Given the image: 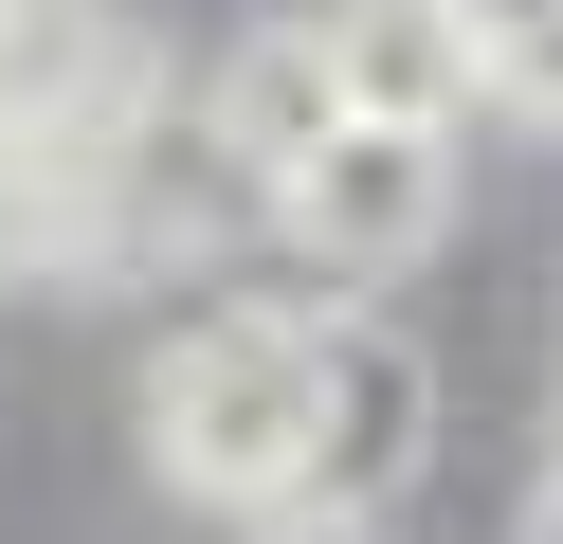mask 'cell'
<instances>
[{
    "instance_id": "6da1fadb",
    "label": "cell",
    "mask_w": 563,
    "mask_h": 544,
    "mask_svg": "<svg viewBox=\"0 0 563 544\" xmlns=\"http://www.w3.org/2000/svg\"><path fill=\"white\" fill-rule=\"evenodd\" d=\"M309 399H328V309H200L146 363V471L183 508H309Z\"/></svg>"
},
{
    "instance_id": "7a4b0ae2",
    "label": "cell",
    "mask_w": 563,
    "mask_h": 544,
    "mask_svg": "<svg viewBox=\"0 0 563 544\" xmlns=\"http://www.w3.org/2000/svg\"><path fill=\"white\" fill-rule=\"evenodd\" d=\"M437 471V363L382 309H328V399H309V508L328 526H382V508Z\"/></svg>"
},
{
    "instance_id": "3957f363",
    "label": "cell",
    "mask_w": 563,
    "mask_h": 544,
    "mask_svg": "<svg viewBox=\"0 0 563 544\" xmlns=\"http://www.w3.org/2000/svg\"><path fill=\"white\" fill-rule=\"evenodd\" d=\"M273 236H291L309 273H418V254L454 236V145H418V127L309 145V164L273 181Z\"/></svg>"
},
{
    "instance_id": "277c9868",
    "label": "cell",
    "mask_w": 563,
    "mask_h": 544,
    "mask_svg": "<svg viewBox=\"0 0 563 544\" xmlns=\"http://www.w3.org/2000/svg\"><path fill=\"white\" fill-rule=\"evenodd\" d=\"M328 91H345V127H418V145H454L490 109V55H473V19L454 0H328Z\"/></svg>"
},
{
    "instance_id": "5b68a950",
    "label": "cell",
    "mask_w": 563,
    "mask_h": 544,
    "mask_svg": "<svg viewBox=\"0 0 563 544\" xmlns=\"http://www.w3.org/2000/svg\"><path fill=\"white\" fill-rule=\"evenodd\" d=\"M200 145H219V164L255 181V200H273L291 164H309V145H345V91H328V36H309V19H255V36H236L219 73H200Z\"/></svg>"
},
{
    "instance_id": "8992f818",
    "label": "cell",
    "mask_w": 563,
    "mask_h": 544,
    "mask_svg": "<svg viewBox=\"0 0 563 544\" xmlns=\"http://www.w3.org/2000/svg\"><path fill=\"white\" fill-rule=\"evenodd\" d=\"M490 55V109H527V127H563V0H454Z\"/></svg>"
},
{
    "instance_id": "52a82bcc",
    "label": "cell",
    "mask_w": 563,
    "mask_h": 544,
    "mask_svg": "<svg viewBox=\"0 0 563 544\" xmlns=\"http://www.w3.org/2000/svg\"><path fill=\"white\" fill-rule=\"evenodd\" d=\"M273 544H364V526H328V508H291V526H273Z\"/></svg>"
},
{
    "instance_id": "ba28073f",
    "label": "cell",
    "mask_w": 563,
    "mask_h": 544,
    "mask_svg": "<svg viewBox=\"0 0 563 544\" xmlns=\"http://www.w3.org/2000/svg\"><path fill=\"white\" fill-rule=\"evenodd\" d=\"M527 544H563V471H545V490H527Z\"/></svg>"
}]
</instances>
